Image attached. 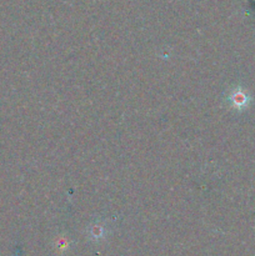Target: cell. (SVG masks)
Returning <instances> with one entry per match:
<instances>
[{
	"mask_svg": "<svg viewBox=\"0 0 255 256\" xmlns=\"http://www.w3.org/2000/svg\"><path fill=\"white\" fill-rule=\"evenodd\" d=\"M229 102H232V105L235 109H242V108L246 106L248 102H249V98H248L246 92H242V90L240 89H236L230 94Z\"/></svg>",
	"mask_w": 255,
	"mask_h": 256,
	"instance_id": "cell-1",
	"label": "cell"
},
{
	"mask_svg": "<svg viewBox=\"0 0 255 256\" xmlns=\"http://www.w3.org/2000/svg\"><path fill=\"white\" fill-rule=\"evenodd\" d=\"M102 228L99 226V225L94 226V229H92V232H94L95 235H98V236H99V235L102 234Z\"/></svg>",
	"mask_w": 255,
	"mask_h": 256,
	"instance_id": "cell-2",
	"label": "cell"
}]
</instances>
